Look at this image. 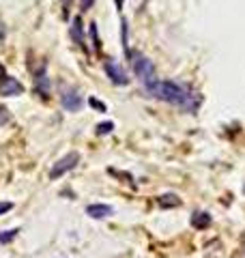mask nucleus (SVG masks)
I'll list each match as a JSON object with an SVG mask.
<instances>
[{
    "instance_id": "f257e3e1",
    "label": "nucleus",
    "mask_w": 245,
    "mask_h": 258,
    "mask_svg": "<svg viewBox=\"0 0 245 258\" xmlns=\"http://www.w3.org/2000/svg\"><path fill=\"white\" fill-rule=\"evenodd\" d=\"M144 88H146V92L150 97L160 99V102H166V104H172L185 112H196L200 108V104H202L200 92H196L192 86L174 82V80H164V82L155 80V82L146 84Z\"/></svg>"
},
{
    "instance_id": "f03ea898",
    "label": "nucleus",
    "mask_w": 245,
    "mask_h": 258,
    "mask_svg": "<svg viewBox=\"0 0 245 258\" xmlns=\"http://www.w3.org/2000/svg\"><path fill=\"white\" fill-rule=\"evenodd\" d=\"M127 58H132V69H134V74L136 78L146 86L150 82H155V67H153V62H150L146 56L140 54V52H127Z\"/></svg>"
},
{
    "instance_id": "7ed1b4c3",
    "label": "nucleus",
    "mask_w": 245,
    "mask_h": 258,
    "mask_svg": "<svg viewBox=\"0 0 245 258\" xmlns=\"http://www.w3.org/2000/svg\"><path fill=\"white\" fill-rule=\"evenodd\" d=\"M78 164H80V155H78V153H67L52 166V170H50V178L56 181V178H60L62 174H67L69 170H74Z\"/></svg>"
},
{
    "instance_id": "20e7f679",
    "label": "nucleus",
    "mask_w": 245,
    "mask_h": 258,
    "mask_svg": "<svg viewBox=\"0 0 245 258\" xmlns=\"http://www.w3.org/2000/svg\"><path fill=\"white\" fill-rule=\"evenodd\" d=\"M104 69H106V76L112 80V84H116V86H127L129 84V78L125 74V69H122L116 60H106Z\"/></svg>"
},
{
    "instance_id": "39448f33",
    "label": "nucleus",
    "mask_w": 245,
    "mask_h": 258,
    "mask_svg": "<svg viewBox=\"0 0 245 258\" xmlns=\"http://www.w3.org/2000/svg\"><path fill=\"white\" fill-rule=\"evenodd\" d=\"M60 104H62L64 110H69V112H80V108L84 106L82 95L78 88H64L62 95H60Z\"/></svg>"
},
{
    "instance_id": "423d86ee",
    "label": "nucleus",
    "mask_w": 245,
    "mask_h": 258,
    "mask_svg": "<svg viewBox=\"0 0 245 258\" xmlns=\"http://www.w3.org/2000/svg\"><path fill=\"white\" fill-rule=\"evenodd\" d=\"M24 92V86H22L16 78L6 76L2 82H0V95L2 97H16V95H22Z\"/></svg>"
},
{
    "instance_id": "0eeeda50",
    "label": "nucleus",
    "mask_w": 245,
    "mask_h": 258,
    "mask_svg": "<svg viewBox=\"0 0 245 258\" xmlns=\"http://www.w3.org/2000/svg\"><path fill=\"white\" fill-rule=\"evenodd\" d=\"M34 92H37L39 97H43V99L50 97V78L46 76V69H43L41 74H37V78H34Z\"/></svg>"
},
{
    "instance_id": "6e6552de",
    "label": "nucleus",
    "mask_w": 245,
    "mask_h": 258,
    "mask_svg": "<svg viewBox=\"0 0 245 258\" xmlns=\"http://www.w3.org/2000/svg\"><path fill=\"white\" fill-rule=\"evenodd\" d=\"M86 213H88L90 218H95V220H106V218H110V215L114 213V209L110 204H88L86 206Z\"/></svg>"
},
{
    "instance_id": "1a4fd4ad",
    "label": "nucleus",
    "mask_w": 245,
    "mask_h": 258,
    "mask_svg": "<svg viewBox=\"0 0 245 258\" xmlns=\"http://www.w3.org/2000/svg\"><path fill=\"white\" fill-rule=\"evenodd\" d=\"M71 39H74L80 48L86 50V46H84L86 41H84V30H82V20L80 18H74V22H71Z\"/></svg>"
},
{
    "instance_id": "9d476101",
    "label": "nucleus",
    "mask_w": 245,
    "mask_h": 258,
    "mask_svg": "<svg viewBox=\"0 0 245 258\" xmlns=\"http://www.w3.org/2000/svg\"><path fill=\"white\" fill-rule=\"evenodd\" d=\"M192 226L198 228V230H202V228H208L211 226V215L204 213V211H196L192 215Z\"/></svg>"
},
{
    "instance_id": "9b49d317",
    "label": "nucleus",
    "mask_w": 245,
    "mask_h": 258,
    "mask_svg": "<svg viewBox=\"0 0 245 258\" xmlns=\"http://www.w3.org/2000/svg\"><path fill=\"white\" fill-rule=\"evenodd\" d=\"M160 206H164V209H174V206L181 204V198L176 196V194H164V196H160Z\"/></svg>"
},
{
    "instance_id": "f8f14e48",
    "label": "nucleus",
    "mask_w": 245,
    "mask_h": 258,
    "mask_svg": "<svg viewBox=\"0 0 245 258\" xmlns=\"http://www.w3.org/2000/svg\"><path fill=\"white\" fill-rule=\"evenodd\" d=\"M114 129V123L112 120H104V123H99L97 127H95V132L99 134V136H106V134H110Z\"/></svg>"
},
{
    "instance_id": "ddd939ff",
    "label": "nucleus",
    "mask_w": 245,
    "mask_h": 258,
    "mask_svg": "<svg viewBox=\"0 0 245 258\" xmlns=\"http://www.w3.org/2000/svg\"><path fill=\"white\" fill-rule=\"evenodd\" d=\"M90 37H92V46H95V52H102V43H99V34H97V24H95V22L90 24Z\"/></svg>"
},
{
    "instance_id": "4468645a",
    "label": "nucleus",
    "mask_w": 245,
    "mask_h": 258,
    "mask_svg": "<svg viewBox=\"0 0 245 258\" xmlns=\"http://www.w3.org/2000/svg\"><path fill=\"white\" fill-rule=\"evenodd\" d=\"M18 232H20L18 228H13V230H0V243H9V241H13Z\"/></svg>"
},
{
    "instance_id": "2eb2a0df",
    "label": "nucleus",
    "mask_w": 245,
    "mask_h": 258,
    "mask_svg": "<svg viewBox=\"0 0 245 258\" xmlns=\"http://www.w3.org/2000/svg\"><path fill=\"white\" fill-rule=\"evenodd\" d=\"M88 106H90V108H95V110H99V112H106V110H108L106 104H104V102H99V99H95V97H90V99H88Z\"/></svg>"
},
{
    "instance_id": "dca6fc26",
    "label": "nucleus",
    "mask_w": 245,
    "mask_h": 258,
    "mask_svg": "<svg viewBox=\"0 0 245 258\" xmlns=\"http://www.w3.org/2000/svg\"><path fill=\"white\" fill-rule=\"evenodd\" d=\"M11 120V114H9V110H6L4 106H0V125H6Z\"/></svg>"
},
{
    "instance_id": "f3484780",
    "label": "nucleus",
    "mask_w": 245,
    "mask_h": 258,
    "mask_svg": "<svg viewBox=\"0 0 245 258\" xmlns=\"http://www.w3.org/2000/svg\"><path fill=\"white\" fill-rule=\"evenodd\" d=\"M92 4H95V0H80V6H82V11H88Z\"/></svg>"
},
{
    "instance_id": "a211bd4d",
    "label": "nucleus",
    "mask_w": 245,
    "mask_h": 258,
    "mask_svg": "<svg viewBox=\"0 0 245 258\" xmlns=\"http://www.w3.org/2000/svg\"><path fill=\"white\" fill-rule=\"evenodd\" d=\"M13 209V202H0V215L6 213V211H11Z\"/></svg>"
},
{
    "instance_id": "6ab92c4d",
    "label": "nucleus",
    "mask_w": 245,
    "mask_h": 258,
    "mask_svg": "<svg viewBox=\"0 0 245 258\" xmlns=\"http://www.w3.org/2000/svg\"><path fill=\"white\" fill-rule=\"evenodd\" d=\"M4 34H6V28H4V24H2V22H0V43L4 41Z\"/></svg>"
},
{
    "instance_id": "aec40b11",
    "label": "nucleus",
    "mask_w": 245,
    "mask_h": 258,
    "mask_svg": "<svg viewBox=\"0 0 245 258\" xmlns=\"http://www.w3.org/2000/svg\"><path fill=\"white\" fill-rule=\"evenodd\" d=\"M4 78H6V69L2 67V64H0V82H2V80H4Z\"/></svg>"
},
{
    "instance_id": "412c9836",
    "label": "nucleus",
    "mask_w": 245,
    "mask_h": 258,
    "mask_svg": "<svg viewBox=\"0 0 245 258\" xmlns=\"http://www.w3.org/2000/svg\"><path fill=\"white\" fill-rule=\"evenodd\" d=\"M69 4H71V0H62V6H64V16H67V9H69Z\"/></svg>"
},
{
    "instance_id": "4be33fe9",
    "label": "nucleus",
    "mask_w": 245,
    "mask_h": 258,
    "mask_svg": "<svg viewBox=\"0 0 245 258\" xmlns=\"http://www.w3.org/2000/svg\"><path fill=\"white\" fill-rule=\"evenodd\" d=\"M120 4H122V0H116V6H118V9H120Z\"/></svg>"
},
{
    "instance_id": "5701e85b",
    "label": "nucleus",
    "mask_w": 245,
    "mask_h": 258,
    "mask_svg": "<svg viewBox=\"0 0 245 258\" xmlns=\"http://www.w3.org/2000/svg\"><path fill=\"white\" fill-rule=\"evenodd\" d=\"M243 194H245V188H243Z\"/></svg>"
}]
</instances>
